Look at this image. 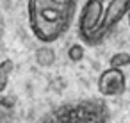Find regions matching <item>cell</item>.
<instances>
[{
	"mask_svg": "<svg viewBox=\"0 0 130 123\" xmlns=\"http://www.w3.org/2000/svg\"><path fill=\"white\" fill-rule=\"evenodd\" d=\"M0 105H4L6 109H11L13 107V98H2L0 100Z\"/></svg>",
	"mask_w": 130,
	"mask_h": 123,
	"instance_id": "cell-9",
	"label": "cell"
},
{
	"mask_svg": "<svg viewBox=\"0 0 130 123\" xmlns=\"http://www.w3.org/2000/svg\"><path fill=\"white\" fill-rule=\"evenodd\" d=\"M43 123H109V114L100 102H82L54 111Z\"/></svg>",
	"mask_w": 130,
	"mask_h": 123,
	"instance_id": "cell-1",
	"label": "cell"
},
{
	"mask_svg": "<svg viewBox=\"0 0 130 123\" xmlns=\"http://www.w3.org/2000/svg\"><path fill=\"white\" fill-rule=\"evenodd\" d=\"M84 55H86V50H84V47H82V45H71V47L68 48V59H70V61H73V63L82 61V59H84Z\"/></svg>",
	"mask_w": 130,
	"mask_h": 123,
	"instance_id": "cell-7",
	"label": "cell"
},
{
	"mask_svg": "<svg viewBox=\"0 0 130 123\" xmlns=\"http://www.w3.org/2000/svg\"><path fill=\"white\" fill-rule=\"evenodd\" d=\"M102 14H103V0H89L86 4V7L80 14V23H78L80 25V34L86 41L98 29Z\"/></svg>",
	"mask_w": 130,
	"mask_h": 123,
	"instance_id": "cell-2",
	"label": "cell"
},
{
	"mask_svg": "<svg viewBox=\"0 0 130 123\" xmlns=\"http://www.w3.org/2000/svg\"><path fill=\"white\" fill-rule=\"evenodd\" d=\"M98 89L105 96H118L126 89V77L121 68H109L98 79Z\"/></svg>",
	"mask_w": 130,
	"mask_h": 123,
	"instance_id": "cell-3",
	"label": "cell"
},
{
	"mask_svg": "<svg viewBox=\"0 0 130 123\" xmlns=\"http://www.w3.org/2000/svg\"><path fill=\"white\" fill-rule=\"evenodd\" d=\"M34 59H36V63L39 66L48 68V66H52L55 63V50L52 47H39L36 50V54H34Z\"/></svg>",
	"mask_w": 130,
	"mask_h": 123,
	"instance_id": "cell-4",
	"label": "cell"
},
{
	"mask_svg": "<svg viewBox=\"0 0 130 123\" xmlns=\"http://www.w3.org/2000/svg\"><path fill=\"white\" fill-rule=\"evenodd\" d=\"M110 68H125L130 64V54L128 52H118L110 57Z\"/></svg>",
	"mask_w": 130,
	"mask_h": 123,
	"instance_id": "cell-6",
	"label": "cell"
},
{
	"mask_svg": "<svg viewBox=\"0 0 130 123\" xmlns=\"http://www.w3.org/2000/svg\"><path fill=\"white\" fill-rule=\"evenodd\" d=\"M13 70H14L13 61L6 59V61H2V63H0V93H2V91L7 87L9 75H11V71H13Z\"/></svg>",
	"mask_w": 130,
	"mask_h": 123,
	"instance_id": "cell-5",
	"label": "cell"
},
{
	"mask_svg": "<svg viewBox=\"0 0 130 123\" xmlns=\"http://www.w3.org/2000/svg\"><path fill=\"white\" fill-rule=\"evenodd\" d=\"M0 123H13V118H11V114L7 112V111H0Z\"/></svg>",
	"mask_w": 130,
	"mask_h": 123,
	"instance_id": "cell-8",
	"label": "cell"
}]
</instances>
